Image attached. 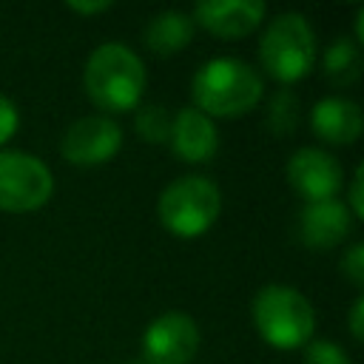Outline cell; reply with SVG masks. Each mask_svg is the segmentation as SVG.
<instances>
[{"instance_id":"cell-1","label":"cell","mask_w":364,"mask_h":364,"mask_svg":"<svg viewBox=\"0 0 364 364\" xmlns=\"http://www.w3.org/2000/svg\"><path fill=\"white\" fill-rule=\"evenodd\" d=\"M82 85L100 111L125 114L145 91V65L125 43H102L85 60Z\"/></svg>"},{"instance_id":"cell-2","label":"cell","mask_w":364,"mask_h":364,"mask_svg":"<svg viewBox=\"0 0 364 364\" xmlns=\"http://www.w3.org/2000/svg\"><path fill=\"white\" fill-rule=\"evenodd\" d=\"M193 108L205 117H242L264 94V82L256 68L236 57L208 60L191 82Z\"/></svg>"},{"instance_id":"cell-3","label":"cell","mask_w":364,"mask_h":364,"mask_svg":"<svg viewBox=\"0 0 364 364\" xmlns=\"http://www.w3.org/2000/svg\"><path fill=\"white\" fill-rule=\"evenodd\" d=\"M259 336L276 350H296L313 338L316 313L313 304L287 284H264L250 304Z\"/></svg>"},{"instance_id":"cell-4","label":"cell","mask_w":364,"mask_h":364,"mask_svg":"<svg viewBox=\"0 0 364 364\" xmlns=\"http://www.w3.org/2000/svg\"><path fill=\"white\" fill-rule=\"evenodd\" d=\"M222 193L208 176H179L165 185L156 202L162 228L179 239H196L219 219Z\"/></svg>"},{"instance_id":"cell-5","label":"cell","mask_w":364,"mask_h":364,"mask_svg":"<svg viewBox=\"0 0 364 364\" xmlns=\"http://www.w3.org/2000/svg\"><path fill=\"white\" fill-rule=\"evenodd\" d=\"M259 57L264 71L284 85L307 77L316 65V37L307 17L299 11L276 14L262 34Z\"/></svg>"},{"instance_id":"cell-6","label":"cell","mask_w":364,"mask_h":364,"mask_svg":"<svg viewBox=\"0 0 364 364\" xmlns=\"http://www.w3.org/2000/svg\"><path fill=\"white\" fill-rule=\"evenodd\" d=\"M54 193L48 165L26 151H0V210L31 213L40 210Z\"/></svg>"},{"instance_id":"cell-7","label":"cell","mask_w":364,"mask_h":364,"mask_svg":"<svg viewBox=\"0 0 364 364\" xmlns=\"http://www.w3.org/2000/svg\"><path fill=\"white\" fill-rule=\"evenodd\" d=\"M199 350V327L182 310L156 316L142 336L145 364H191Z\"/></svg>"},{"instance_id":"cell-8","label":"cell","mask_w":364,"mask_h":364,"mask_svg":"<svg viewBox=\"0 0 364 364\" xmlns=\"http://www.w3.org/2000/svg\"><path fill=\"white\" fill-rule=\"evenodd\" d=\"M119 148H122V128L105 114L80 117L77 122L68 125L60 142V154L80 168L105 165L108 159L117 156Z\"/></svg>"},{"instance_id":"cell-9","label":"cell","mask_w":364,"mask_h":364,"mask_svg":"<svg viewBox=\"0 0 364 364\" xmlns=\"http://www.w3.org/2000/svg\"><path fill=\"white\" fill-rule=\"evenodd\" d=\"M287 182L307 202L336 199L344 185V168L333 154L321 148H299L287 159Z\"/></svg>"},{"instance_id":"cell-10","label":"cell","mask_w":364,"mask_h":364,"mask_svg":"<svg viewBox=\"0 0 364 364\" xmlns=\"http://www.w3.org/2000/svg\"><path fill=\"white\" fill-rule=\"evenodd\" d=\"M267 14V6L262 0H205L193 9V23H199L205 31L239 40L247 37Z\"/></svg>"},{"instance_id":"cell-11","label":"cell","mask_w":364,"mask_h":364,"mask_svg":"<svg viewBox=\"0 0 364 364\" xmlns=\"http://www.w3.org/2000/svg\"><path fill=\"white\" fill-rule=\"evenodd\" d=\"M171 151L191 165L199 162H210L219 151V134L210 117H205L202 111H196L193 105L179 108L171 119Z\"/></svg>"},{"instance_id":"cell-12","label":"cell","mask_w":364,"mask_h":364,"mask_svg":"<svg viewBox=\"0 0 364 364\" xmlns=\"http://www.w3.org/2000/svg\"><path fill=\"white\" fill-rule=\"evenodd\" d=\"M353 230V213L341 199H321L307 202L299 216L301 242L313 250H330L341 245Z\"/></svg>"},{"instance_id":"cell-13","label":"cell","mask_w":364,"mask_h":364,"mask_svg":"<svg viewBox=\"0 0 364 364\" xmlns=\"http://www.w3.org/2000/svg\"><path fill=\"white\" fill-rule=\"evenodd\" d=\"M310 128L330 145H353L361 136L364 114L347 97H324L310 108Z\"/></svg>"},{"instance_id":"cell-14","label":"cell","mask_w":364,"mask_h":364,"mask_svg":"<svg viewBox=\"0 0 364 364\" xmlns=\"http://www.w3.org/2000/svg\"><path fill=\"white\" fill-rule=\"evenodd\" d=\"M193 26L196 23L185 11H162V14L151 17L145 26V46L159 57L176 54V51L191 46Z\"/></svg>"},{"instance_id":"cell-15","label":"cell","mask_w":364,"mask_h":364,"mask_svg":"<svg viewBox=\"0 0 364 364\" xmlns=\"http://www.w3.org/2000/svg\"><path fill=\"white\" fill-rule=\"evenodd\" d=\"M364 54L361 46L350 37H336L324 51V74L333 85H353L361 77Z\"/></svg>"},{"instance_id":"cell-16","label":"cell","mask_w":364,"mask_h":364,"mask_svg":"<svg viewBox=\"0 0 364 364\" xmlns=\"http://www.w3.org/2000/svg\"><path fill=\"white\" fill-rule=\"evenodd\" d=\"M267 128L276 136H287L299 128L301 119V100L296 97V91L290 88H279L270 100H267Z\"/></svg>"},{"instance_id":"cell-17","label":"cell","mask_w":364,"mask_h":364,"mask_svg":"<svg viewBox=\"0 0 364 364\" xmlns=\"http://www.w3.org/2000/svg\"><path fill=\"white\" fill-rule=\"evenodd\" d=\"M171 114L165 105H142L136 108V117H134V128L136 134L151 142V145H159V142H168L171 136Z\"/></svg>"},{"instance_id":"cell-18","label":"cell","mask_w":364,"mask_h":364,"mask_svg":"<svg viewBox=\"0 0 364 364\" xmlns=\"http://www.w3.org/2000/svg\"><path fill=\"white\" fill-rule=\"evenodd\" d=\"M304 364H350V355L330 338H310L304 344Z\"/></svg>"},{"instance_id":"cell-19","label":"cell","mask_w":364,"mask_h":364,"mask_svg":"<svg viewBox=\"0 0 364 364\" xmlns=\"http://www.w3.org/2000/svg\"><path fill=\"white\" fill-rule=\"evenodd\" d=\"M341 270H344V276H347L355 287L364 284V245H361V242H355V245L344 253V259H341Z\"/></svg>"},{"instance_id":"cell-20","label":"cell","mask_w":364,"mask_h":364,"mask_svg":"<svg viewBox=\"0 0 364 364\" xmlns=\"http://www.w3.org/2000/svg\"><path fill=\"white\" fill-rule=\"evenodd\" d=\"M17 125H20L17 105L6 94H0V145H6L17 134Z\"/></svg>"},{"instance_id":"cell-21","label":"cell","mask_w":364,"mask_h":364,"mask_svg":"<svg viewBox=\"0 0 364 364\" xmlns=\"http://www.w3.org/2000/svg\"><path fill=\"white\" fill-rule=\"evenodd\" d=\"M361 185H364V165L355 168L353 179H350V196H347V210L353 213V219H364V196H361Z\"/></svg>"},{"instance_id":"cell-22","label":"cell","mask_w":364,"mask_h":364,"mask_svg":"<svg viewBox=\"0 0 364 364\" xmlns=\"http://www.w3.org/2000/svg\"><path fill=\"white\" fill-rule=\"evenodd\" d=\"M65 9L68 11H77V14H102V11L111 9V0H91V3H85V0H68Z\"/></svg>"},{"instance_id":"cell-23","label":"cell","mask_w":364,"mask_h":364,"mask_svg":"<svg viewBox=\"0 0 364 364\" xmlns=\"http://www.w3.org/2000/svg\"><path fill=\"white\" fill-rule=\"evenodd\" d=\"M350 333H353V341L364 338V299L361 296L350 307Z\"/></svg>"},{"instance_id":"cell-24","label":"cell","mask_w":364,"mask_h":364,"mask_svg":"<svg viewBox=\"0 0 364 364\" xmlns=\"http://www.w3.org/2000/svg\"><path fill=\"white\" fill-rule=\"evenodd\" d=\"M355 43H364V9L355 11Z\"/></svg>"},{"instance_id":"cell-25","label":"cell","mask_w":364,"mask_h":364,"mask_svg":"<svg viewBox=\"0 0 364 364\" xmlns=\"http://www.w3.org/2000/svg\"><path fill=\"white\" fill-rule=\"evenodd\" d=\"M128 364H145V361H142V358H139V361H128Z\"/></svg>"}]
</instances>
